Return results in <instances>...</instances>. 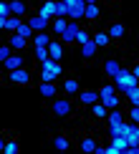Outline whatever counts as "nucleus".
<instances>
[{"mask_svg": "<svg viewBox=\"0 0 139 154\" xmlns=\"http://www.w3.org/2000/svg\"><path fill=\"white\" fill-rule=\"evenodd\" d=\"M51 111H53V116H58V119H68L73 114V101H71V96H56V99H51Z\"/></svg>", "mask_w": 139, "mask_h": 154, "instance_id": "obj_1", "label": "nucleus"}, {"mask_svg": "<svg viewBox=\"0 0 139 154\" xmlns=\"http://www.w3.org/2000/svg\"><path fill=\"white\" fill-rule=\"evenodd\" d=\"M114 83H116V91L124 94V91H129V88L139 86V79L134 76V71H126V68H122V73L114 79Z\"/></svg>", "mask_w": 139, "mask_h": 154, "instance_id": "obj_2", "label": "nucleus"}, {"mask_svg": "<svg viewBox=\"0 0 139 154\" xmlns=\"http://www.w3.org/2000/svg\"><path fill=\"white\" fill-rule=\"evenodd\" d=\"M66 3H68V18L71 20H84L86 18V8H88L86 0H66Z\"/></svg>", "mask_w": 139, "mask_h": 154, "instance_id": "obj_3", "label": "nucleus"}, {"mask_svg": "<svg viewBox=\"0 0 139 154\" xmlns=\"http://www.w3.org/2000/svg\"><path fill=\"white\" fill-rule=\"evenodd\" d=\"M8 81L15 83V86H28L30 83V71L28 68H15V71H8Z\"/></svg>", "mask_w": 139, "mask_h": 154, "instance_id": "obj_4", "label": "nucleus"}, {"mask_svg": "<svg viewBox=\"0 0 139 154\" xmlns=\"http://www.w3.org/2000/svg\"><path fill=\"white\" fill-rule=\"evenodd\" d=\"M38 94H41L43 99H56V96H58V86H56L53 81H41L38 83Z\"/></svg>", "mask_w": 139, "mask_h": 154, "instance_id": "obj_5", "label": "nucleus"}, {"mask_svg": "<svg viewBox=\"0 0 139 154\" xmlns=\"http://www.w3.org/2000/svg\"><path fill=\"white\" fill-rule=\"evenodd\" d=\"M79 30H81V20H71V23H68V28H66V33L61 35V41L63 43H76Z\"/></svg>", "mask_w": 139, "mask_h": 154, "instance_id": "obj_6", "label": "nucleus"}, {"mask_svg": "<svg viewBox=\"0 0 139 154\" xmlns=\"http://www.w3.org/2000/svg\"><path fill=\"white\" fill-rule=\"evenodd\" d=\"M23 66H25V58H23L20 53H18V51L10 56L8 61H3V68H5V73H8V71H15V68H23Z\"/></svg>", "mask_w": 139, "mask_h": 154, "instance_id": "obj_7", "label": "nucleus"}, {"mask_svg": "<svg viewBox=\"0 0 139 154\" xmlns=\"http://www.w3.org/2000/svg\"><path fill=\"white\" fill-rule=\"evenodd\" d=\"M104 73L109 76V81H114L119 73H122V63L114 61V58H106V61H104Z\"/></svg>", "mask_w": 139, "mask_h": 154, "instance_id": "obj_8", "label": "nucleus"}, {"mask_svg": "<svg viewBox=\"0 0 139 154\" xmlns=\"http://www.w3.org/2000/svg\"><path fill=\"white\" fill-rule=\"evenodd\" d=\"M38 15H43L46 20H53L56 18V0H43L41 8H38Z\"/></svg>", "mask_w": 139, "mask_h": 154, "instance_id": "obj_9", "label": "nucleus"}, {"mask_svg": "<svg viewBox=\"0 0 139 154\" xmlns=\"http://www.w3.org/2000/svg\"><path fill=\"white\" fill-rule=\"evenodd\" d=\"M28 23H30V28H33L36 33H43V30H48V25H51V20H46V18L38 15V13L28 18Z\"/></svg>", "mask_w": 139, "mask_h": 154, "instance_id": "obj_10", "label": "nucleus"}, {"mask_svg": "<svg viewBox=\"0 0 139 154\" xmlns=\"http://www.w3.org/2000/svg\"><path fill=\"white\" fill-rule=\"evenodd\" d=\"M20 23H23V18H18V15H10V18H0V30H10V33H15Z\"/></svg>", "mask_w": 139, "mask_h": 154, "instance_id": "obj_11", "label": "nucleus"}, {"mask_svg": "<svg viewBox=\"0 0 139 154\" xmlns=\"http://www.w3.org/2000/svg\"><path fill=\"white\" fill-rule=\"evenodd\" d=\"M61 91L66 94V96H79L81 94V83L76 81V79H68V81L61 83Z\"/></svg>", "mask_w": 139, "mask_h": 154, "instance_id": "obj_12", "label": "nucleus"}, {"mask_svg": "<svg viewBox=\"0 0 139 154\" xmlns=\"http://www.w3.org/2000/svg\"><path fill=\"white\" fill-rule=\"evenodd\" d=\"M68 23H71V18H53V20H51V30H53V33L61 38L63 33H66Z\"/></svg>", "mask_w": 139, "mask_h": 154, "instance_id": "obj_13", "label": "nucleus"}, {"mask_svg": "<svg viewBox=\"0 0 139 154\" xmlns=\"http://www.w3.org/2000/svg\"><path fill=\"white\" fill-rule=\"evenodd\" d=\"M8 43L13 46V51H18V53H20V51H25V46H28V38H23V35H18V33H10L8 35Z\"/></svg>", "mask_w": 139, "mask_h": 154, "instance_id": "obj_14", "label": "nucleus"}, {"mask_svg": "<svg viewBox=\"0 0 139 154\" xmlns=\"http://www.w3.org/2000/svg\"><path fill=\"white\" fill-rule=\"evenodd\" d=\"M79 101L84 106H94L96 101H101V96H99V91H84L81 88V94H79Z\"/></svg>", "mask_w": 139, "mask_h": 154, "instance_id": "obj_15", "label": "nucleus"}, {"mask_svg": "<svg viewBox=\"0 0 139 154\" xmlns=\"http://www.w3.org/2000/svg\"><path fill=\"white\" fill-rule=\"evenodd\" d=\"M48 53H51V58H53V61H61L63 58V41H61V38L48 43Z\"/></svg>", "mask_w": 139, "mask_h": 154, "instance_id": "obj_16", "label": "nucleus"}, {"mask_svg": "<svg viewBox=\"0 0 139 154\" xmlns=\"http://www.w3.org/2000/svg\"><path fill=\"white\" fill-rule=\"evenodd\" d=\"M10 10H13V15L25 18L28 15V3H25V0H10Z\"/></svg>", "mask_w": 139, "mask_h": 154, "instance_id": "obj_17", "label": "nucleus"}, {"mask_svg": "<svg viewBox=\"0 0 139 154\" xmlns=\"http://www.w3.org/2000/svg\"><path fill=\"white\" fill-rule=\"evenodd\" d=\"M106 33H109L111 41H119V38H124V35H126V28H124V23H111Z\"/></svg>", "mask_w": 139, "mask_h": 154, "instance_id": "obj_18", "label": "nucleus"}, {"mask_svg": "<svg viewBox=\"0 0 139 154\" xmlns=\"http://www.w3.org/2000/svg\"><path fill=\"white\" fill-rule=\"evenodd\" d=\"M51 41H53V38L48 35V30H43V33H36L30 43H33V48H48V43H51Z\"/></svg>", "mask_w": 139, "mask_h": 154, "instance_id": "obj_19", "label": "nucleus"}, {"mask_svg": "<svg viewBox=\"0 0 139 154\" xmlns=\"http://www.w3.org/2000/svg\"><path fill=\"white\" fill-rule=\"evenodd\" d=\"M96 53H99V46H96V41H94V38H91V41L86 43V46H81V56H84L86 61H91V58H94Z\"/></svg>", "mask_w": 139, "mask_h": 154, "instance_id": "obj_20", "label": "nucleus"}, {"mask_svg": "<svg viewBox=\"0 0 139 154\" xmlns=\"http://www.w3.org/2000/svg\"><path fill=\"white\" fill-rule=\"evenodd\" d=\"M68 146H71V142H68L66 134H58V137H53V149H56V152H68Z\"/></svg>", "mask_w": 139, "mask_h": 154, "instance_id": "obj_21", "label": "nucleus"}, {"mask_svg": "<svg viewBox=\"0 0 139 154\" xmlns=\"http://www.w3.org/2000/svg\"><path fill=\"white\" fill-rule=\"evenodd\" d=\"M101 104H104L106 109H122V96H119V94L104 96V99H101Z\"/></svg>", "mask_w": 139, "mask_h": 154, "instance_id": "obj_22", "label": "nucleus"}, {"mask_svg": "<svg viewBox=\"0 0 139 154\" xmlns=\"http://www.w3.org/2000/svg\"><path fill=\"white\" fill-rule=\"evenodd\" d=\"M109 142H111V144H116V146H119V152H122V154H129V139H126L124 134H119V137H111Z\"/></svg>", "mask_w": 139, "mask_h": 154, "instance_id": "obj_23", "label": "nucleus"}, {"mask_svg": "<svg viewBox=\"0 0 139 154\" xmlns=\"http://www.w3.org/2000/svg\"><path fill=\"white\" fill-rule=\"evenodd\" d=\"M18 35H23V38H28V41H33V35H36V30L30 28V23L28 20H23L20 25H18V30H15Z\"/></svg>", "mask_w": 139, "mask_h": 154, "instance_id": "obj_24", "label": "nucleus"}, {"mask_svg": "<svg viewBox=\"0 0 139 154\" xmlns=\"http://www.w3.org/2000/svg\"><path fill=\"white\" fill-rule=\"evenodd\" d=\"M88 109H91V116H94V119H106V114H109V109L101 104V101H96V104L88 106Z\"/></svg>", "mask_w": 139, "mask_h": 154, "instance_id": "obj_25", "label": "nucleus"}, {"mask_svg": "<svg viewBox=\"0 0 139 154\" xmlns=\"http://www.w3.org/2000/svg\"><path fill=\"white\" fill-rule=\"evenodd\" d=\"M0 149L5 154H18L20 152V142H15V139H10V142H0Z\"/></svg>", "mask_w": 139, "mask_h": 154, "instance_id": "obj_26", "label": "nucleus"}, {"mask_svg": "<svg viewBox=\"0 0 139 154\" xmlns=\"http://www.w3.org/2000/svg\"><path fill=\"white\" fill-rule=\"evenodd\" d=\"M106 121H109V124H122V121H124V111H122V109H109Z\"/></svg>", "mask_w": 139, "mask_h": 154, "instance_id": "obj_27", "label": "nucleus"}, {"mask_svg": "<svg viewBox=\"0 0 139 154\" xmlns=\"http://www.w3.org/2000/svg\"><path fill=\"white\" fill-rule=\"evenodd\" d=\"M94 41H96L99 48H109L111 38H109V33H106V30H99V33H94Z\"/></svg>", "mask_w": 139, "mask_h": 154, "instance_id": "obj_28", "label": "nucleus"}, {"mask_svg": "<svg viewBox=\"0 0 139 154\" xmlns=\"http://www.w3.org/2000/svg\"><path fill=\"white\" fill-rule=\"evenodd\" d=\"M99 18H101V10H99V5H96V3H91V5L86 8V18H84V20L94 23V20H99Z\"/></svg>", "mask_w": 139, "mask_h": 154, "instance_id": "obj_29", "label": "nucleus"}, {"mask_svg": "<svg viewBox=\"0 0 139 154\" xmlns=\"http://www.w3.org/2000/svg\"><path fill=\"white\" fill-rule=\"evenodd\" d=\"M79 146H81V152H96V139H94V137H84V139H81V142H79Z\"/></svg>", "mask_w": 139, "mask_h": 154, "instance_id": "obj_30", "label": "nucleus"}, {"mask_svg": "<svg viewBox=\"0 0 139 154\" xmlns=\"http://www.w3.org/2000/svg\"><path fill=\"white\" fill-rule=\"evenodd\" d=\"M124 99L129 101V106H139V86L129 88V91H124Z\"/></svg>", "mask_w": 139, "mask_h": 154, "instance_id": "obj_31", "label": "nucleus"}, {"mask_svg": "<svg viewBox=\"0 0 139 154\" xmlns=\"http://www.w3.org/2000/svg\"><path fill=\"white\" fill-rule=\"evenodd\" d=\"M56 18H68V3L66 0H56Z\"/></svg>", "mask_w": 139, "mask_h": 154, "instance_id": "obj_32", "label": "nucleus"}, {"mask_svg": "<svg viewBox=\"0 0 139 154\" xmlns=\"http://www.w3.org/2000/svg\"><path fill=\"white\" fill-rule=\"evenodd\" d=\"M111 94H116V83H104V86H101L99 88V96H101V99H104V96H111Z\"/></svg>", "mask_w": 139, "mask_h": 154, "instance_id": "obj_33", "label": "nucleus"}, {"mask_svg": "<svg viewBox=\"0 0 139 154\" xmlns=\"http://www.w3.org/2000/svg\"><path fill=\"white\" fill-rule=\"evenodd\" d=\"M33 56H36V61H38V63H43V61H48V58H51L48 48H33Z\"/></svg>", "mask_w": 139, "mask_h": 154, "instance_id": "obj_34", "label": "nucleus"}, {"mask_svg": "<svg viewBox=\"0 0 139 154\" xmlns=\"http://www.w3.org/2000/svg\"><path fill=\"white\" fill-rule=\"evenodd\" d=\"M13 10H10V0H0V18H10Z\"/></svg>", "mask_w": 139, "mask_h": 154, "instance_id": "obj_35", "label": "nucleus"}, {"mask_svg": "<svg viewBox=\"0 0 139 154\" xmlns=\"http://www.w3.org/2000/svg\"><path fill=\"white\" fill-rule=\"evenodd\" d=\"M13 56V46L10 43H3V46H0V61H8Z\"/></svg>", "mask_w": 139, "mask_h": 154, "instance_id": "obj_36", "label": "nucleus"}, {"mask_svg": "<svg viewBox=\"0 0 139 154\" xmlns=\"http://www.w3.org/2000/svg\"><path fill=\"white\" fill-rule=\"evenodd\" d=\"M91 38H94V35H88L86 30H79V35H76V46H86Z\"/></svg>", "mask_w": 139, "mask_h": 154, "instance_id": "obj_37", "label": "nucleus"}, {"mask_svg": "<svg viewBox=\"0 0 139 154\" xmlns=\"http://www.w3.org/2000/svg\"><path fill=\"white\" fill-rule=\"evenodd\" d=\"M129 121L139 124V106H129Z\"/></svg>", "mask_w": 139, "mask_h": 154, "instance_id": "obj_38", "label": "nucleus"}, {"mask_svg": "<svg viewBox=\"0 0 139 154\" xmlns=\"http://www.w3.org/2000/svg\"><path fill=\"white\" fill-rule=\"evenodd\" d=\"M41 81H56V73H53V71H46V68H41Z\"/></svg>", "mask_w": 139, "mask_h": 154, "instance_id": "obj_39", "label": "nucleus"}, {"mask_svg": "<svg viewBox=\"0 0 139 154\" xmlns=\"http://www.w3.org/2000/svg\"><path fill=\"white\" fill-rule=\"evenodd\" d=\"M129 154H139V144H134V146H129Z\"/></svg>", "mask_w": 139, "mask_h": 154, "instance_id": "obj_40", "label": "nucleus"}, {"mask_svg": "<svg viewBox=\"0 0 139 154\" xmlns=\"http://www.w3.org/2000/svg\"><path fill=\"white\" fill-rule=\"evenodd\" d=\"M131 71H134V76H137V79H139V63H137L134 68H131Z\"/></svg>", "mask_w": 139, "mask_h": 154, "instance_id": "obj_41", "label": "nucleus"}, {"mask_svg": "<svg viewBox=\"0 0 139 154\" xmlns=\"http://www.w3.org/2000/svg\"><path fill=\"white\" fill-rule=\"evenodd\" d=\"M86 3H88V5H91V3H99V0H86Z\"/></svg>", "mask_w": 139, "mask_h": 154, "instance_id": "obj_42", "label": "nucleus"}]
</instances>
